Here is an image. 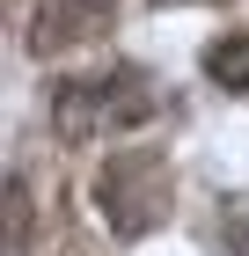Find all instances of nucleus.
<instances>
[{"label":"nucleus","instance_id":"nucleus-4","mask_svg":"<svg viewBox=\"0 0 249 256\" xmlns=\"http://www.w3.org/2000/svg\"><path fill=\"white\" fill-rule=\"evenodd\" d=\"M205 74L220 88H234V96H249V30H227V37L205 44Z\"/></svg>","mask_w":249,"mask_h":256},{"label":"nucleus","instance_id":"nucleus-5","mask_svg":"<svg viewBox=\"0 0 249 256\" xmlns=\"http://www.w3.org/2000/svg\"><path fill=\"white\" fill-rule=\"evenodd\" d=\"M234 256H249V227H234Z\"/></svg>","mask_w":249,"mask_h":256},{"label":"nucleus","instance_id":"nucleus-1","mask_svg":"<svg viewBox=\"0 0 249 256\" xmlns=\"http://www.w3.org/2000/svg\"><path fill=\"white\" fill-rule=\"evenodd\" d=\"M154 110H161V96L147 88L139 66H110V74H96V80H59L52 88V124H59V139H74V146H88V139H103V132H132Z\"/></svg>","mask_w":249,"mask_h":256},{"label":"nucleus","instance_id":"nucleus-3","mask_svg":"<svg viewBox=\"0 0 249 256\" xmlns=\"http://www.w3.org/2000/svg\"><path fill=\"white\" fill-rule=\"evenodd\" d=\"M117 0H44V15H37V44L44 52H66V44H88L110 22Z\"/></svg>","mask_w":249,"mask_h":256},{"label":"nucleus","instance_id":"nucleus-2","mask_svg":"<svg viewBox=\"0 0 249 256\" xmlns=\"http://www.w3.org/2000/svg\"><path fill=\"white\" fill-rule=\"evenodd\" d=\"M96 198H103V220H110V234H147L154 220L169 212V161L154 154V146H125V154L103 161L96 176Z\"/></svg>","mask_w":249,"mask_h":256}]
</instances>
